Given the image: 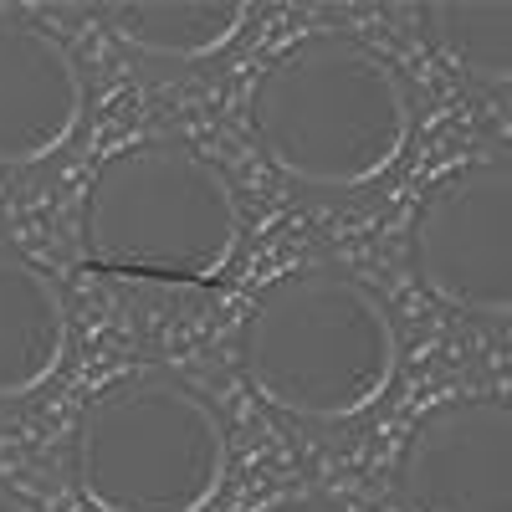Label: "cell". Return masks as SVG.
Wrapping results in <instances>:
<instances>
[{
	"instance_id": "cell-1",
	"label": "cell",
	"mask_w": 512,
	"mask_h": 512,
	"mask_svg": "<svg viewBox=\"0 0 512 512\" xmlns=\"http://www.w3.org/2000/svg\"><path fill=\"white\" fill-rule=\"evenodd\" d=\"M246 123L277 175L308 190H364L400 164L415 103L400 67L349 31H313L256 77Z\"/></svg>"
},
{
	"instance_id": "cell-2",
	"label": "cell",
	"mask_w": 512,
	"mask_h": 512,
	"mask_svg": "<svg viewBox=\"0 0 512 512\" xmlns=\"http://www.w3.org/2000/svg\"><path fill=\"white\" fill-rule=\"evenodd\" d=\"M251 390L292 420L344 425L369 415L400 374V328L384 297L344 267L272 277L241 323Z\"/></svg>"
},
{
	"instance_id": "cell-3",
	"label": "cell",
	"mask_w": 512,
	"mask_h": 512,
	"mask_svg": "<svg viewBox=\"0 0 512 512\" xmlns=\"http://www.w3.org/2000/svg\"><path fill=\"white\" fill-rule=\"evenodd\" d=\"M226 472L221 410L159 364L108 374L72 420V482L98 512H205Z\"/></svg>"
},
{
	"instance_id": "cell-4",
	"label": "cell",
	"mask_w": 512,
	"mask_h": 512,
	"mask_svg": "<svg viewBox=\"0 0 512 512\" xmlns=\"http://www.w3.org/2000/svg\"><path fill=\"white\" fill-rule=\"evenodd\" d=\"M231 175L185 139L113 149L82 195V251L103 272L149 282H210L241 251Z\"/></svg>"
},
{
	"instance_id": "cell-5",
	"label": "cell",
	"mask_w": 512,
	"mask_h": 512,
	"mask_svg": "<svg viewBox=\"0 0 512 512\" xmlns=\"http://www.w3.org/2000/svg\"><path fill=\"white\" fill-rule=\"evenodd\" d=\"M410 262L441 308L466 318L512 313V164L461 159L425 185L410 221Z\"/></svg>"
},
{
	"instance_id": "cell-6",
	"label": "cell",
	"mask_w": 512,
	"mask_h": 512,
	"mask_svg": "<svg viewBox=\"0 0 512 512\" xmlns=\"http://www.w3.org/2000/svg\"><path fill=\"white\" fill-rule=\"evenodd\" d=\"M395 497L405 512H512V405L436 400L400 441Z\"/></svg>"
},
{
	"instance_id": "cell-7",
	"label": "cell",
	"mask_w": 512,
	"mask_h": 512,
	"mask_svg": "<svg viewBox=\"0 0 512 512\" xmlns=\"http://www.w3.org/2000/svg\"><path fill=\"white\" fill-rule=\"evenodd\" d=\"M88 118V77L67 41L21 11H0V169L62 154Z\"/></svg>"
},
{
	"instance_id": "cell-8",
	"label": "cell",
	"mask_w": 512,
	"mask_h": 512,
	"mask_svg": "<svg viewBox=\"0 0 512 512\" xmlns=\"http://www.w3.org/2000/svg\"><path fill=\"white\" fill-rule=\"evenodd\" d=\"M67 297L26 251L0 246V400H26L67 359Z\"/></svg>"
},
{
	"instance_id": "cell-9",
	"label": "cell",
	"mask_w": 512,
	"mask_h": 512,
	"mask_svg": "<svg viewBox=\"0 0 512 512\" xmlns=\"http://www.w3.org/2000/svg\"><path fill=\"white\" fill-rule=\"evenodd\" d=\"M246 21L251 6H241V0H134V6L108 11V31L128 52L154 62L221 57L246 31Z\"/></svg>"
},
{
	"instance_id": "cell-10",
	"label": "cell",
	"mask_w": 512,
	"mask_h": 512,
	"mask_svg": "<svg viewBox=\"0 0 512 512\" xmlns=\"http://www.w3.org/2000/svg\"><path fill=\"white\" fill-rule=\"evenodd\" d=\"M431 47L482 88H507L512 77V6L507 0H436L425 6Z\"/></svg>"
},
{
	"instance_id": "cell-11",
	"label": "cell",
	"mask_w": 512,
	"mask_h": 512,
	"mask_svg": "<svg viewBox=\"0 0 512 512\" xmlns=\"http://www.w3.org/2000/svg\"><path fill=\"white\" fill-rule=\"evenodd\" d=\"M267 512H338L333 502H318V497H292V502H277Z\"/></svg>"
},
{
	"instance_id": "cell-12",
	"label": "cell",
	"mask_w": 512,
	"mask_h": 512,
	"mask_svg": "<svg viewBox=\"0 0 512 512\" xmlns=\"http://www.w3.org/2000/svg\"><path fill=\"white\" fill-rule=\"evenodd\" d=\"M0 512H41L31 497H21L16 487H6V482H0Z\"/></svg>"
}]
</instances>
